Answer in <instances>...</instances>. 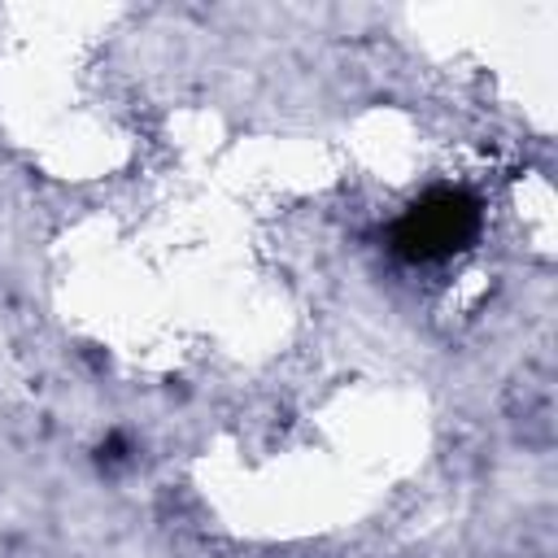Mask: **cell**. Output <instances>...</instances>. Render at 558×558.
Instances as JSON below:
<instances>
[{
    "instance_id": "cell-1",
    "label": "cell",
    "mask_w": 558,
    "mask_h": 558,
    "mask_svg": "<svg viewBox=\"0 0 558 558\" xmlns=\"http://www.w3.org/2000/svg\"><path fill=\"white\" fill-rule=\"evenodd\" d=\"M475 201H466L462 192H436L432 201L414 205L401 227H397V248L410 257H445L453 248H462V240L475 235Z\"/></svg>"
}]
</instances>
